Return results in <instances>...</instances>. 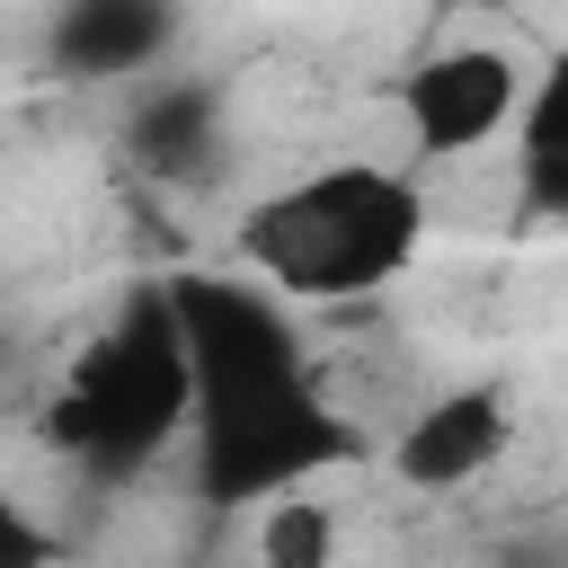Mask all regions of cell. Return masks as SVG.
I'll return each mask as SVG.
<instances>
[{
	"label": "cell",
	"mask_w": 568,
	"mask_h": 568,
	"mask_svg": "<svg viewBox=\"0 0 568 568\" xmlns=\"http://www.w3.org/2000/svg\"><path fill=\"white\" fill-rule=\"evenodd\" d=\"M426 248V186L390 160H320L231 222V257L284 302H364Z\"/></svg>",
	"instance_id": "6da1fadb"
},
{
	"label": "cell",
	"mask_w": 568,
	"mask_h": 568,
	"mask_svg": "<svg viewBox=\"0 0 568 568\" xmlns=\"http://www.w3.org/2000/svg\"><path fill=\"white\" fill-rule=\"evenodd\" d=\"M53 435L98 479H133L169 444H195V355H186V320L169 284H133L106 311V328L71 355Z\"/></svg>",
	"instance_id": "7a4b0ae2"
},
{
	"label": "cell",
	"mask_w": 568,
	"mask_h": 568,
	"mask_svg": "<svg viewBox=\"0 0 568 568\" xmlns=\"http://www.w3.org/2000/svg\"><path fill=\"white\" fill-rule=\"evenodd\" d=\"M524 98H532V62L497 36H453V44L417 53L399 71L408 160H470V151L506 142L524 124Z\"/></svg>",
	"instance_id": "3957f363"
},
{
	"label": "cell",
	"mask_w": 568,
	"mask_h": 568,
	"mask_svg": "<svg viewBox=\"0 0 568 568\" xmlns=\"http://www.w3.org/2000/svg\"><path fill=\"white\" fill-rule=\"evenodd\" d=\"M506 435H515L506 390H497V382H453V390H435V399H417V408L399 417V435H390V479L417 488V497H453V488H470V479L497 470Z\"/></svg>",
	"instance_id": "277c9868"
},
{
	"label": "cell",
	"mask_w": 568,
	"mask_h": 568,
	"mask_svg": "<svg viewBox=\"0 0 568 568\" xmlns=\"http://www.w3.org/2000/svg\"><path fill=\"white\" fill-rule=\"evenodd\" d=\"M178 44V0H53V62L71 80H151Z\"/></svg>",
	"instance_id": "5b68a950"
},
{
	"label": "cell",
	"mask_w": 568,
	"mask_h": 568,
	"mask_svg": "<svg viewBox=\"0 0 568 568\" xmlns=\"http://www.w3.org/2000/svg\"><path fill=\"white\" fill-rule=\"evenodd\" d=\"M337 550H346V524L320 488H284L248 515V559L257 568H337Z\"/></svg>",
	"instance_id": "8992f818"
},
{
	"label": "cell",
	"mask_w": 568,
	"mask_h": 568,
	"mask_svg": "<svg viewBox=\"0 0 568 568\" xmlns=\"http://www.w3.org/2000/svg\"><path fill=\"white\" fill-rule=\"evenodd\" d=\"M213 124H222V106H213L204 80H151L142 106H133V151L151 169H195L204 142H213Z\"/></svg>",
	"instance_id": "52a82bcc"
},
{
	"label": "cell",
	"mask_w": 568,
	"mask_h": 568,
	"mask_svg": "<svg viewBox=\"0 0 568 568\" xmlns=\"http://www.w3.org/2000/svg\"><path fill=\"white\" fill-rule=\"evenodd\" d=\"M515 160H524V178L568 169V44L532 71V98H524V124H515Z\"/></svg>",
	"instance_id": "ba28073f"
},
{
	"label": "cell",
	"mask_w": 568,
	"mask_h": 568,
	"mask_svg": "<svg viewBox=\"0 0 568 568\" xmlns=\"http://www.w3.org/2000/svg\"><path fill=\"white\" fill-rule=\"evenodd\" d=\"M53 559H62V541L36 524L27 497H9V506H0V568H53Z\"/></svg>",
	"instance_id": "9c48e42d"
},
{
	"label": "cell",
	"mask_w": 568,
	"mask_h": 568,
	"mask_svg": "<svg viewBox=\"0 0 568 568\" xmlns=\"http://www.w3.org/2000/svg\"><path fill=\"white\" fill-rule=\"evenodd\" d=\"M524 204H532L541 222H559V231H568V169H541V178H524Z\"/></svg>",
	"instance_id": "30bf717a"
}]
</instances>
